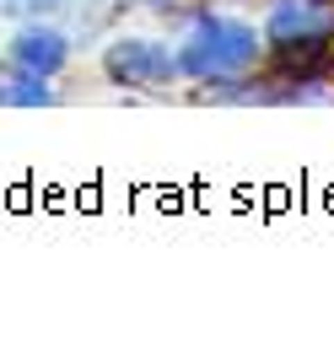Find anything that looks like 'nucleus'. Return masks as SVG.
Instances as JSON below:
<instances>
[{"instance_id": "nucleus-1", "label": "nucleus", "mask_w": 334, "mask_h": 355, "mask_svg": "<svg viewBox=\"0 0 334 355\" xmlns=\"http://www.w3.org/2000/svg\"><path fill=\"white\" fill-rule=\"evenodd\" d=\"M259 65H265V33L226 11L194 17L178 44V70L194 87H248Z\"/></svg>"}, {"instance_id": "nucleus-2", "label": "nucleus", "mask_w": 334, "mask_h": 355, "mask_svg": "<svg viewBox=\"0 0 334 355\" xmlns=\"http://www.w3.org/2000/svg\"><path fill=\"white\" fill-rule=\"evenodd\" d=\"M265 54L281 70L318 76L334 60V0H269Z\"/></svg>"}, {"instance_id": "nucleus-3", "label": "nucleus", "mask_w": 334, "mask_h": 355, "mask_svg": "<svg viewBox=\"0 0 334 355\" xmlns=\"http://www.w3.org/2000/svg\"><path fill=\"white\" fill-rule=\"evenodd\" d=\"M103 76L130 92H167L173 81H183L178 49L162 44V38H140V33H119L103 49Z\"/></svg>"}, {"instance_id": "nucleus-4", "label": "nucleus", "mask_w": 334, "mask_h": 355, "mask_svg": "<svg viewBox=\"0 0 334 355\" xmlns=\"http://www.w3.org/2000/svg\"><path fill=\"white\" fill-rule=\"evenodd\" d=\"M70 33H60V27H49L44 17H33V22H22L17 33H11V44H6V60L17 70H33V76H60V70L70 65Z\"/></svg>"}, {"instance_id": "nucleus-5", "label": "nucleus", "mask_w": 334, "mask_h": 355, "mask_svg": "<svg viewBox=\"0 0 334 355\" xmlns=\"http://www.w3.org/2000/svg\"><path fill=\"white\" fill-rule=\"evenodd\" d=\"M60 92L49 87V76H33V70H6L0 76V108H49Z\"/></svg>"}, {"instance_id": "nucleus-6", "label": "nucleus", "mask_w": 334, "mask_h": 355, "mask_svg": "<svg viewBox=\"0 0 334 355\" xmlns=\"http://www.w3.org/2000/svg\"><path fill=\"white\" fill-rule=\"evenodd\" d=\"M70 0H0V17H22V22H33V17H54V11H65Z\"/></svg>"}, {"instance_id": "nucleus-7", "label": "nucleus", "mask_w": 334, "mask_h": 355, "mask_svg": "<svg viewBox=\"0 0 334 355\" xmlns=\"http://www.w3.org/2000/svg\"><path fill=\"white\" fill-rule=\"evenodd\" d=\"M0 76H6V70H0Z\"/></svg>"}]
</instances>
